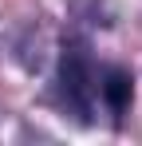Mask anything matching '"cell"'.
<instances>
[{"mask_svg": "<svg viewBox=\"0 0 142 146\" xmlns=\"http://www.w3.org/2000/svg\"><path fill=\"white\" fill-rule=\"evenodd\" d=\"M59 91H63V99H67V107H75V111L87 119L99 83H95L91 59H87L83 48H67L63 51V63H59Z\"/></svg>", "mask_w": 142, "mask_h": 146, "instance_id": "1", "label": "cell"}, {"mask_svg": "<svg viewBox=\"0 0 142 146\" xmlns=\"http://www.w3.org/2000/svg\"><path fill=\"white\" fill-rule=\"evenodd\" d=\"M99 95H103V103H107L115 115H122V111L130 107V99H134V79H130V71H126V67H111V71L103 75V83H99Z\"/></svg>", "mask_w": 142, "mask_h": 146, "instance_id": "2", "label": "cell"}]
</instances>
